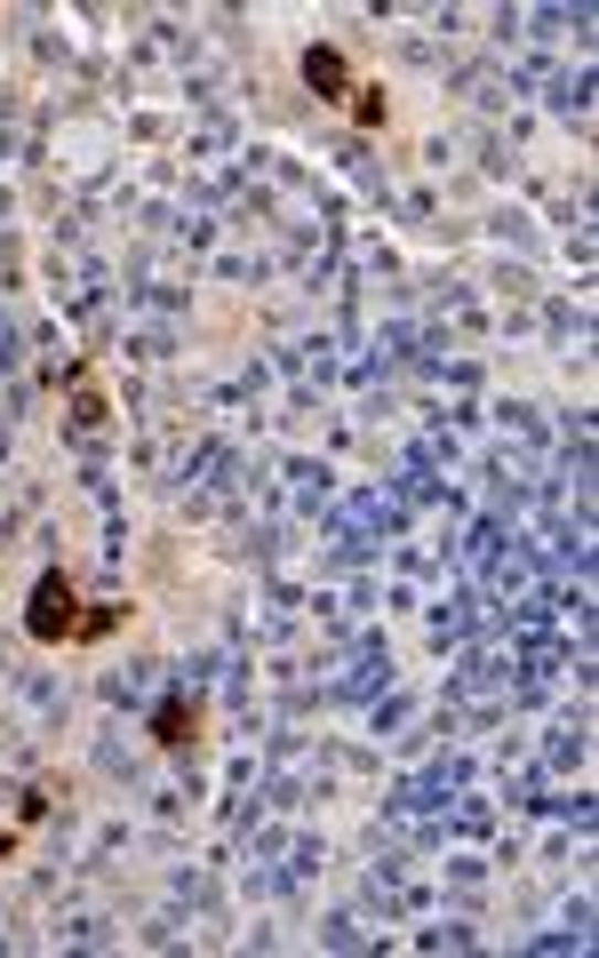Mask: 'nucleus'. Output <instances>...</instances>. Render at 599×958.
Instances as JSON below:
<instances>
[{"label": "nucleus", "instance_id": "f03ea898", "mask_svg": "<svg viewBox=\"0 0 599 958\" xmlns=\"http://www.w3.org/2000/svg\"><path fill=\"white\" fill-rule=\"evenodd\" d=\"M304 81H312L320 96H344V88H352V73H344L336 49H312V56H304Z\"/></svg>", "mask_w": 599, "mask_h": 958}, {"label": "nucleus", "instance_id": "f257e3e1", "mask_svg": "<svg viewBox=\"0 0 599 958\" xmlns=\"http://www.w3.org/2000/svg\"><path fill=\"white\" fill-rule=\"evenodd\" d=\"M32 639H64V631H81V615H73V584L64 575H41V592H32Z\"/></svg>", "mask_w": 599, "mask_h": 958}]
</instances>
